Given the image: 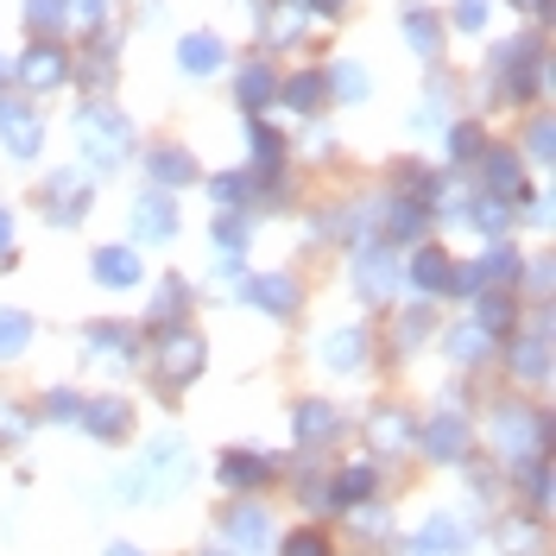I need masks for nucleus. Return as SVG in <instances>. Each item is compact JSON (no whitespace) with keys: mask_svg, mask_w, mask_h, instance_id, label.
Instances as JSON below:
<instances>
[{"mask_svg":"<svg viewBox=\"0 0 556 556\" xmlns=\"http://www.w3.org/2000/svg\"><path fill=\"white\" fill-rule=\"evenodd\" d=\"M551 89V45L544 38H506L493 51V96L506 108H531Z\"/></svg>","mask_w":556,"mask_h":556,"instance_id":"f257e3e1","label":"nucleus"},{"mask_svg":"<svg viewBox=\"0 0 556 556\" xmlns=\"http://www.w3.org/2000/svg\"><path fill=\"white\" fill-rule=\"evenodd\" d=\"M76 146H83L89 172H121V165L134 159V121L96 96V102L76 108Z\"/></svg>","mask_w":556,"mask_h":556,"instance_id":"f03ea898","label":"nucleus"},{"mask_svg":"<svg viewBox=\"0 0 556 556\" xmlns=\"http://www.w3.org/2000/svg\"><path fill=\"white\" fill-rule=\"evenodd\" d=\"M70 58L64 51V38H33L20 58H13V83L26 89V96H51V89H64L70 83Z\"/></svg>","mask_w":556,"mask_h":556,"instance_id":"7ed1b4c3","label":"nucleus"},{"mask_svg":"<svg viewBox=\"0 0 556 556\" xmlns=\"http://www.w3.org/2000/svg\"><path fill=\"white\" fill-rule=\"evenodd\" d=\"M493 450L506 462H525V455H544L551 450V417L531 412V405H506L493 417Z\"/></svg>","mask_w":556,"mask_h":556,"instance_id":"20e7f679","label":"nucleus"},{"mask_svg":"<svg viewBox=\"0 0 556 556\" xmlns=\"http://www.w3.org/2000/svg\"><path fill=\"white\" fill-rule=\"evenodd\" d=\"M203 354L208 348L197 329H184V323L165 329V342H159V392H184V386L203 374Z\"/></svg>","mask_w":556,"mask_h":556,"instance_id":"39448f33","label":"nucleus"},{"mask_svg":"<svg viewBox=\"0 0 556 556\" xmlns=\"http://www.w3.org/2000/svg\"><path fill=\"white\" fill-rule=\"evenodd\" d=\"M0 146L13 159H38L45 146V114L33 108V96H0Z\"/></svg>","mask_w":556,"mask_h":556,"instance_id":"423d86ee","label":"nucleus"},{"mask_svg":"<svg viewBox=\"0 0 556 556\" xmlns=\"http://www.w3.org/2000/svg\"><path fill=\"white\" fill-rule=\"evenodd\" d=\"M412 450H424L430 462H468V417L462 412H430L412 430Z\"/></svg>","mask_w":556,"mask_h":556,"instance_id":"0eeeda50","label":"nucleus"},{"mask_svg":"<svg viewBox=\"0 0 556 556\" xmlns=\"http://www.w3.org/2000/svg\"><path fill=\"white\" fill-rule=\"evenodd\" d=\"M519 278H525V260L513 247H493V253H481V266L455 273V291H519Z\"/></svg>","mask_w":556,"mask_h":556,"instance_id":"6e6552de","label":"nucleus"},{"mask_svg":"<svg viewBox=\"0 0 556 556\" xmlns=\"http://www.w3.org/2000/svg\"><path fill=\"white\" fill-rule=\"evenodd\" d=\"M481 177H486V197H500V203H531V190H525V165L513 146H486L481 152Z\"/></svg>","mask_w":556,"mask_h":556,"instance_id":"1a4fd4ad","label":"nucleus"},{"mask_svg":"<svg viewBox=\"0 0 556 556\" xmlns=\"http://www.w3.org/2000/svg\"><path fill=\"white\" fill-rule=\"evenodd\" d=\"M45 215H51L58 228H76V222L89 215V177L83 172H51L45 177Z\"/></svg>","mask_w":556,"mask_h":556,"instance_id":"9d476101","label":"nucleus"},{"mask_svg":"<svg viewBox=\"0 0 556 556\" xmlns=\"http://www.w3.org/2000/svg\"><path fill=\"white\" fill-rule=\"evenodd\" d=\"M190 475V462H184V443L165 437V443H152L146 450V468H139V481H127V493H159V486H184Z\"/></svg>","mask_w":556,"mask_h":556,"instance_id":"9b49d317","label":"nucleus"},{"mask_svg":"<svg viewBox=\"0 0 556 556\" xmlns=\"http://www.w3.org/2000/svg\"><path fill=\"white\" fill-rule=\"evenodd\" d=\"M304 0H260V38H266V51H285V45H298L304 33Z\"/></svg>","mask_w":556,"mask_h":556,"instance_id":"f8f14e48","label":"nucleus"},{"mask_svg":"<svg viewBox=\"0 0 556 556\" xmlns=\"http://www.w3.org/2000/svg\"><path fill=\"white\" fill-rule=\"evenodd\" d=\"M354 285H361L367 304H386L392 285H399V260H392L386 247H361V260H354Z\"/></svg>","mask_w":556,"mask_h":556,"instance_id":"ddd939ff","label":"nucleus"},{"mask_svg":"<svg viewBox=\"0 0 556 556\" xmlns=\"http://www.w3.org/2000/svg\"><path fill=\"white\" fill-rule=\"evenodd\" d=\"M215 475H222V486H235V493H253V486H266L278 475V462L273 455H253V450H228L215 462Z\"/></svg>","mask_w":556,"mask_h":556,"instance_id":"4468645a","label":"nucleus"},{"mask_svg":"<svg viewBox=\"0 0 556 556\" xmlns=\"http://www.w3.org/2000/svg\"><path fill=\"white\" fill-rule=\"evenodd\" d=\"M177 70H184V76H215V70H228L222 33H184L177 38Z\"/></svg>","mask_w":556,"mask_h":556,"instance_id":"2eb2a0df","label":"nucleus"},{"mask_svg":"<svg viewBox=\"0 0 556 556\" xmlns=\"http://www.w3.org/2000/svg\"><path fill=\"white\" fill-rule=\"evenodd\" d=\"M241 291H247V304H260L266 316H298V304H304V291H298V278H285V273L247 278Z\"/></svg>","mask_w":556,"mask_h":556,"instance_id":"dca6fc26","label":"nucleus"},{"mask_svg":"<svg viewBox=\"0 0 556 556\" xmlns=\"http://www.w3.org/2000/svg\"><path fill=\"white\" fill-rule=\"evenodd\" d=\"M76 424H83L96 443H121V437L134 430V405H127V399H96V405L76 412Z\"/></svg>","mask_w":556,"mask_h":556,"instance_id":"f3484780","label":"nucleus"},{"mask_svg":"<svg viewBox=\"0 0 556 556\" xmlns=\"http://www.w3.org/2000/svg\"><path fill=\"white\" fill-rule=\"evenodd\" d=\"M134 235L139 241H172L177 235V203H172V190H146L134 203Z\"/></svg>","mask_w":556,"mask_h":556,"instance_id":"a211bd4d","label":"nucleus"},{"mask_svg":"<svg viewBox=\"0 0 556 556\" xmlns=\"http://www.w3.org/2000/svg\"><path fill=\"white\" fill-rule=\"evenodd\" d=\"M247 152H253V177H285V134L266 127L260 114H247Z\"/></svg>","mask_w":556,"mask_h":556,"instance_id":"6ab92c4d","label":"nucleus"},{"mask_svg":"<svg viewBox=\"0 0 556 556\" xmlns=\"http://www.w3.org/2000/svg\"><path fill=\"white\" fill-rule=\"evenodd\" d=\"M405 278H412L424 298H450V291H455V266H450V253H443V247H417V260L405 266Z\"/></svg>","mask_w":556,"mask_h":556,"instance_id":"aec40b11","label":"nucleus"},{"mask_svg":"<svg viewBox=\"0 0 556 556\" xmlns=\"http://www.w3.org/2000/svg\"><path fill=\"white\" fill-rule=\"evenodd\" d=\"M475 329H486L493 342L519 336V298L513 291H475Z\"/></svg>","mask_w":556,"mask_h":556,"instance_id":"412c9836","label":"nucleus"},{"mask_svg":"<svg viewBox=\"0 0 556 556\" xmlns=\"http://www.w3.org/2000/svg\"><path fill=\"white\" fill-rule=\"evenodd\" d=\"M399 33H405V45H412V51L424 58V64H437V58H443V20H437L430 7H405Z\"/></svg>","mask_w":556,"mask_h":556,"instance_id":"4be33fe9","label":"nucleus"},{"mask_svg":"<svg viewBox=\"0 0 556 556\" xmlns=\"http://www.w3.org/2000/svg\"><path fill=\"white\" fill-rule=\"evenodd\" d=\"M278 102L285 108H298V114H316V108H329V76L323 70H298V76H285L278 83Z\"/></svg>","mask_w":556,"mask_h":556,"instance_id":"5701e85b","label":"nucleus"},{"mask_svg":"<svg viewBox=\"0 0 556 556\" xmlns=\"http://www.w3.org/2000/svg\"><path fill=\"white\" fill-rule=\"evenodd\" d=\"M70 83H83L89 96H102L108 83H114V45H108V33H96V38H89L83 64H70Z\"/></svg>","mask_w":556,"mask_h":556,"instance_id":"b1692460","label":"nucleus"},{"mask_svg":"<svg viewBox=\"0 0 556 556\" xmlns=\"http://www.w3.org/2000/svg\"><path fill=\"white\" fill-rule=\"evenodd\" d=\"M89 361H96V367H134V329L96 323V329H89Z\"/></svg>","mask_w":556,"mask_h":556,"instance_id":"393cba45","label":"nucleus"},{"mask_svg":"<svg viewBox=\"0 0 556 556\" xmlns=\"http://www.w3.org/2000/svg\"><path fill=\"white\" fill-rule=\"evenodd\" d=\"M336 437H342V417H336V405L304 399V405H298V443H304V450H323V443H336Z\"/></svg>","mask_w":556,"mask_h":556,"instance_id":"a878e982","label":"nucleus"},{"mask_svg":"<svg viewBox=\"0 0 556 556\" xmlns=\"http://www.w3.org/2000/svg\"><path fill=\"white\" fill-rule=\"evenodd\" d=\"M513 481L525 486L531 519H544V513H551V455H525V462H513Z\"/></svg>","mask_w":556,"mask_h":556,"instance_id":"bb28decb","label":"nucleus"},{"mask_svg":"<svg viewBox=\"0 0 556 556\" xmlns=\"http://www.w3.org/2000/svg\"><path fill=\"white\" fill-rule=\"evenodd\" d=\"M235 96H241L247 114H260V108H273L278 102V70L260 58V64H247L241 76H235Z\"/></svg>","mask_w":556,"mask_h":556,"instance_id":"cd10ccee","label":"nucleus"},{"mask_svg":"<svg viewBox=\"0 0 556 556\" xmlns=\"http://www.w3.org/2000/svg\"><path fill=\"white\" fill-rule=\"evenodd\" d=\"M430 197H399V203H386V235L392 241H417L424 228H430Z\"/></svg>","mask_w":556,"mask_h":556,"instance_id":"c85d7f7f","label":"nucleus"},{"mask_svg":"<svg viewBox=\"0 0 556 556\" xmlns=\"http://www.w3.org/2000/svg\"><path fill=\"white\" fill-rule=\"evenodd\" d=\"M374 481H380V475H374L367 462H348L342 475L329 481V493H323V506H367V493H374Z\"/></svg>","mask_w":556,"mask_h":556,"instance_id":"c756f323","label":"nucleus"},{"mask_svg":"<svg viewBox=\"0 0 556 556\" xmlns=\"http://www.w3.org/2000/svg\"><path fill=\"white\" fill-rule=\"evenodd\" d=\"M266 538H273V519H266L253 500L228 513V544H235V551H266Z\"/></svg>","mask_w":556,"mask_h":556,"instance_id":"7c9ffc66","label":"nucleus"},{"mask_svg":"<svg viewBox=\"0 0 556 556\" xmlns=\"http://www.w3.org/2000/svg\"><path fill=\"white\" fill-rule=\"evenodd\" d=\"M513 374H525V380H551V336H544V323L531 329V336H513Z\"/></svg>","mask_w":556,"mask_h":556,"instance_id":"2f4dec72","label":"nucleus"},{"mask_svg":"<svg viewBox=\"0 0 556 556\" xmlns=\"http://www.w3.org/2000/svg\"><path fill=\"white\" fill-rule=\"evenodd\" d=\"M96 285H108V291L139 285V253L134 247H102V253H96Z\"/></svg>","mask_w":556,"mask_h":556,"instance_id":"473e14b6","label":"nucleus"},{"mask_svg":"<svg viewBox=\"0 0 556 556\" xmlns=\"http://www.w3.org/2000/svg\"><path fill=\"white\" fill-rule=\"evenodd\" d=\"M450 551H462V525H455L450 513H437V519L405 544V556H450Z\"/></svg>","mask_w":556,"mask_h":556,"instance_id":"72a5a7b5","label":"nucleus"},{"mask_svg":"<svg viewBox=\"0 0 556 556\" xmlns=\"http://www.w3.org/2000/svg\"><path fill=\"white\" fill-rule=\"evenodd\" d=\"M152 184H159V190H184V184H197V159H190L184 146H159V152H152Z\"/></svg>","mask_w":556,"mask_h":556,"instance_id":"f704fd0d","label":"nucleus"},{"mask_svg":"<svg viewBox=\"0 0 556 556\" xmlns=\"http://www.w3.org/2000/svg\"><path fill=\"white\" fill-rule=\"evenodd\" d=\"M323 361H329L336 374H354V367L367 361V329H329V336H323Z\"/></svg>","mask_w":556,"mask_h":556,"instance_id":"c9c22d12","label":"nucleus"},{"mask_svg":"<svg viewBox=\"0 0 556 556\" xmlns=\"http://www.w3.org/2000/svg\"><path fill=\"white\" fill-rule=\"evenodd\" d=\"M247 235H253V208H215V247H222L228 260L247 253Z\"/></svg>","mask_w":556,"mask_h":556,"instance_id":"e433bc0d","label":"nucleus"},{"mask_svg":"<svg viewBox=\"0 0 556 556\" xmlns=\"http://www.w3.org/2000/svg\"><path fill=\"white\" fill-rule=\"evenodd\" d=\"M323 76H329V96H336V102H367V89H374V83H367V70L354 64V58H336Z\"/></svg>","mask_w":556,"mask_h":556,"instance_id":"4c0bfd02","label":"nucleus"},{"mask_svg":"<svg viewBox=\"0 0 556 556\" xmlns=\"http://www.w3.org/2000/svg\"><path fill=\"white\" fill-rule=\"evenodd\" d=\"M108 13H114V0H64V26L83 38L108 33Z\"/></svg>","mask_w":556,"mask_h":556,"instance_id":"58836bf2","label":"nucleus"},{"mask_svg":"<svg viewBox=\"0 0 556 556\" xmlns=\"http://www.w3.org/2000/svg\"><path fill=\"white\" fill-rule=\"evenodd\" d=\"M184 304H190L184 278H165V285H159V298H152V329H159V336L177 329V323H184Z\"/></svg>","mask_w":556,"mask_h":556,"instance_id":"ea45409f","label":"nucleus"},{"mask_svg":"<svg viewBox=\"0 0 556 556\" xmlns=\"http://www.w3.org/2000/svg\"><path fill=\"white\" fill-rule=\"evenodd\" d=\"M412 430H417V424L405 412H392V405L374 417V443H380V450H412Z\"/></svg>","mask_w":556,"mask_h":556,"instance_id":"a19ab883","label":"nucleus"},{"mask_svg":"<svg viewBox=\"0 0 556 556\" xmlns=\"http://www.w3.org/2000/svg\"><path fill=\"white\" fill-rule=\"evenodd\" d=\"M481 152H486V134L475 127V121H455L450 127V159L455 165H481Z\"/></svg>","mask_w":556,"mask_h":556,"instance_id":"79ce46f5","label":"nucleus"},{"mask_svg":"<svg viewBox=\"0 0 556 556\" xmlns=\"http://www.w3.org/2000/svg\"><path fill=\"white\" fill-rule=\"evenodd\" d=\"M486 348H493V336L468 323V329H455V336H450V361H462V367H481V361H486Z\"/></svg>","mask_w":556,"mask_h":556,"instance_id":"37998d69","label":"nucleus"},{"mask_svg":"<svg viewBox=\"0 0 556 556\" xmlns=\"http://www.w3.org/2000/svg\"><path fill=\"white\" fill-rule=\"evenodd\" d=\"M26 26L33 38H64V0H26Z\"/></svg>","mask_w":556,"mask_h":556,"instance_id":"c03bdc74","label":"nucleus"},{"mask_svg":"<svg viewBox=\"0 0 556 556\" xmlns=\"http://www.w3.org/2000/svg\"><path fill=\"white\" fill-rule=\"evenodd\" d=\"M208 197H215L222 208H247V203H253V177H247V172H222L215 184H208Z\"/></svg>","mask_w":556,"mask_h":556,"instance_id":"a18cd8bd","label":"nucleus"},{"mask_svg":"<svg viewBox=\"0 0 556 556\" xmlns=\"http://www.w3.org/2000/svg\"><path fill=\"white\" fill-rule=\"evenodd\" d=\"M26 342H33V316L26 311H0V361H13Z\"/></svg>","mask_w":556,"mask_h":556,"instance_id":"49530a36","label":"nucleus"},{"mask_svg":"<svg viewBox=\"0 0 556 556\" xmlns=\"http://www.w3.org/2000/svg\"><path fill=\"white\" fill-rule=\"evenodd\" d=\"M468 222H475L481 235H506V228H513V203H500V197H481Z\"/></svg>","mask_w":556,"mask_h":556,"instance_id":"de8ad7c7","label":"nucleus"},{"mask_svg":"<svg viewBox=\"0 0 556 556\" xmlns=\"http://www.w3.org/2000/svg\"><path fill=\"white\" fill-rule=\"evenodd\" d=\"M424 336H430V311H405L399 316V329H392V354H412Z\"/></svg>","mask_w":556,"mask_h":556,"instance_id":"09e8293b","label":"nucleus"},{"mask_svg":"<svg viewBox=\"0 0 556 556\" xmlns=\"http://www.w3.org/2000/svg\"><path fill=\"white\" fill-rule=\"evenodd\" d=\"M486 13H493V0H455L450 26H455V33H481V26H486Z\"/></svg>","mask_w":556,"mask_h":556,"instance_id":"8fccbe9b","label":"nucleus"},{"mask_svg":"<svg viewBox=\"0 0 556 556\" xmlns=\"http://www.w3.org/2000/svg\"><path fill=\"white\" fill-rule=\"evenodd\" d=\"M285 556H336V551H329L323 531H291V538H285Z\"/></svg>","mask_w":556,"mask_h":556,"instance_id":"3c124183","label":"nucleus"},{"mask_svg":"<svg viewBox=\"0 0 556 556\" xmlns=\"http://www.w3.org/2000/svg\"><path fill=\"white\" fill-rule=\"evenodd\" d=\"M525 152H531L538 165H551V114H538V121H531V134H525Z\"/></svg>","mask_w":556,"mask_h":556,"instance_id":"603ef678","label":"nucleus"},{"mask_svg":"<svg viewBox=\"0 0 556 556\" xmlns=\"http://www.w3.org/2000/svg\"><path fill=\"white\" fill-rule=\"evenodd\" d=\"M348 513H354V531H361V538H386V531H392L386 513H374V506H348Z\"/></svg>","mask_w":556,"mask_h":556,"instance_id":"864d4df0","label":"nucleus"},{"mask_svg":"<svg viewBox=\"0 0 556 556\" xmlns=\"http://www.w3.org/2000/svg\"><path fill=\"white\" fill-rule=\"evenodd\" d=\"M76 412H83V392H51V399H45V417H70V424H76Z\"/></svg>","mask_w":556,"mask_h":556,"instance_id":"5fc2aeb1","label":"nucleus"},{"mask_svg":"<svg viewBox=\"0 0 556 556\" xmlns=\"http://www.w3.org/2000/svg\"><path fill=\"white\" fill-rule=\"evenodd\" d=\"M513 7H519L525 20H538V26H544V20L556 13V0H513Z\"/></svg>","mask_w":556,"mask_h":556,"instance_id":"6e6d98bb","label":"nucleus"},{"mask_svg":"<svg viewBox=\"0 0 556 556\" xmlns=\"http://www.w3.org/2000/svg\"><path fill=\"white\" fill-rule=\"evenodd\" d=\"M304 13H323V20H342L348 0H304Z\"/></svg>","mask_w":556,"mask_h":556,"instance_id":"4d7b16f0","label":"nucleus"},{"mask_svg":"<svg viewBox=\"0 0 556 556\" xmlns=\"http://www.w3.org/2000/svg\"><path fill=\"white\" fill-rule=\"evenodd\" d=\"M0 260H13V215L0 208Z\"/></svg>","mask_w":556,"mask_h":556,"instance_id":"13d9d810","label":"nucleus"},{"mask_svg":"<svg viewBox=\"0 0 556 556\" xmlns=\"http://www.w3.org/2000/svg\"><path fill=\"white\" fill-rule=\"evenodd\" d=\"M108 556H146V551H134V544H114V551H108Z\"/></svg>","mask_w":556,"mask_h":556,"instance_id":"bf43d9fd","label":"nucleus"},{"mask_svg":"<svg viewBox=\"0 0 556 556\" xmlns=\"http://www.w3.org/2000/svg\"><path fill=\"white\" fill-rule=\"evenodd\" d=\"M7 76H13V58H0V83H7Z\"/></svg>","mask_w":556,"mask_h":556,"instance_id":"052dcab7","label":"nucleus"},{"mask_svg":"<svg viewBox=\"0 0 556 556\" xmlns=\"http://www.w3.org/2000/svg\"><path fill=\"white\" fill-rule=\"evenodd\" d=\"M208 556H235V551H208Z\"/></svg>","mask_w":556,"mask_h":556,"instance_id":"680f3d73","label":"nucleus"}]
</instances>
